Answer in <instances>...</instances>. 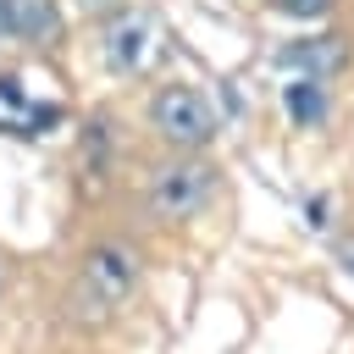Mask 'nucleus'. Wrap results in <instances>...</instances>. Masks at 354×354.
I'll use <instances>...</instances> for the list:
<instances>
[{
  "label": "nucleus",
  "instance_id": "nucleus-3",
  "mask_svg": "<svg viewBox=\"0 0 354 354\" xmlns=\"http://www.w3.org/2000/svg\"><path fill=\"white\" fill-rule=\"evenodd\" d=\"M216 188V171L205 160H166L149 183V205L166 216V221H188Z\"/></svg>",
  "mask_w": 354,
  "mask_h": 354
},
{
  "label": "nucleus",
  "instance_id": "nucleus-5",
  "mask_svg": "<svg viewBox=\"0 0 354 354\" xmlns=\"http://www.w3.org/2000/svg\"><path fill=\"white\" fill-rule=\"evenodd\" d=\"M61 111L55 105H39L28 100V88L17 77H0V133H17V138H39L44 127H55Z\"/></svg>",
  "mask_w": 354,
  "mask_h": 354
},
{
  "label": "nucleus",
  "instance_id": "nucleus-4",
  "mask_svg": "<svg viewBox=\"0 0 354 354\" xmlns=\"http://www.w3.org/2000/svg\"><path fill=\"white\" fill-rule=\"evenodd\" d=\"M155 55V22L144 11H122L105 22V61L116 72H144Z\"/></svg>",
  "mask_w": 354,
  "mask_h": 354
},
{
  "label": "nucleus",
  "instance_id": "nucleus-2",
  "mask_svg": "<svg viewBox=\"0 0 354 354\" xmlns=\"http://www.w3.org/2000/svg\"><path fill=\"white\" fill-rule=\"evenodd\" d=\"M149 116H155V133H160L166 144H177V149H199V144L216 138V111H210V100H205L199 88H188V83L160 88L155 105H149Z\"/></svg>",
  "mask_w": 354,
  "mask_h": 354
},
{
  "label": "nucleus",
  "instance_id": "nucleus-10",
  "mask_svg": "<svg viewBox=\"0 0 354 354\" xmlns=\"http://www.w3.org/2000/svg\"><path fill=\"white\" fill-rule=\"evenodd\" d=\"M343 260H348V271H354V243H343Z\"/></svg>",
  "mask_w": 354,
  "mask_h": 354
},
{
  "label": "nucleus",
  "instance_id": "nucleus-6",
  "mask_svg": "<svg viewBox=\"0 0 354 354\" xmlns=\"http://www.w3.org/2000/svg\"><path fill=\"white\" fill-rule=\"evenodd\" d=\"M348 61V44H343V33H315V39H293L288 50H282V66H293L299 77H326V72H337Z\"/></svg>",
  "mask_w": 354,
  "mask_h": 354
},
{
  "label": "nucleus",
  "instance_id": "nucleus-11",
  "mask_svg": "<svg viewBox=\"0 0 354 354\" xmlns=\"http://www.w3.org/2000/svg\"><path fill=\"white\" fill-rule=\"evenodd\" d=\"M0 288H6V260H0Z\"/></svg>",
  "mask_w": 354,
  "mask_h": 354
},
{
  "label": "nucleus",
  "instance_id": "nucleus-1",
  "mask_svg": "<svg viewBox=\"0 0 354 354\" xmlns=\"http://www.w3.org/2000/svg\"><path fill=\"white\" fill-rule=\"evenodd\" d=\"M138 288V254L127 243H94L77 266V282H72V315L77 321H105L116 315Z\"/></svg>",
  "mask_w": 354,
  "mask_h": 354
},
{
  "label": "nucleus",
  "instance_id": "nucleus-9",
  "mask_svg": "<svg viewBox=\"0 0 354 354\" xmlns=\"http://www.w3.org/2000/svg\"><path fill=\"white\" fill-rule=\"evenodd\" d=\"M282 17H321V11H332V0H271Z\"/></svg>",
  "mask_w": 354,
  "mask_h": 354
},
{
  "label": "nucleus",
  "instance_id": "nucleus-8",
  "mask_svg": "<svg viewBox=\"0 0 354 354\" xmlns=\"http://www.w3.org/2000/svg\"><path fill=\"white\" fill-rule=\"evenodd\" d=\"M282 105H288V116H293L299 127H315V122L326 116V88H321L315 77H293V83L282 88Z\"/></svg>",
  "mask_w": 354,
  "mask_h": 354
},
{
  "label": "nucleus",
  "instance_id": "nucleus-7",
  "mask_svg": "<svg viewBox=\"0 0 354 354\" xmlns=\"http://www.w3.org/2000/svg\"><path fill=\"white\" fill-rule=\"evenodd\" d=\"M55 0H0V44L6 39H50Z\"/></svg>",
  "mask_w": 354,
  "mask_h": 354
}]
</instances>
